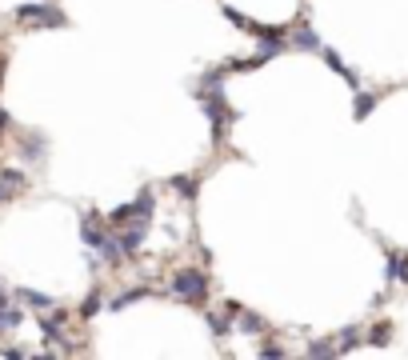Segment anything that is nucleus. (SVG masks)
Listing matches in <instances>:
<instances>
[{
  "instance_id": "obj_8",
  "label": "nucleus",
  "mask_w": 408,
  "mask_h": 360,
  "mask_svg": "<svg viewBox=\"0 0 408 360\" xmlns=\"http://www.w3.org/2000/svg\"><path fill=\"white\" fill-rule=\"evenodd\" d=\"M384 280H400L408 284V252H389V268H384Z\"/></svg>"
},
{
  "instance_id": "obj_18",
  "label": "nucleus",
  "mask_w": 408,
  "mask_h": 360,
  "mask_svg": "<svg viewBox=\"0 0 408 360\" xmlns=\"http://www.w3.org/2000/svg\"><path fill=\"white\" fill-rule=\"evenodd\" d=\"M309 357H336V344H332V341H312L309 344Z\"/></svg>"
},
{
  "instance_id": "obj_13",
  "label": "nucleus",
  "mask_w": 408,
  "mask_h": 360,
  "mask_svg": "<svg viewBox=\"0 0 408 360\" xmlns=\"http://www.w3.org/2000/svg\"><path fill=\"white\" fill-rule=\"evenodd\" d=\"M236 320H240V332H264V320L256 316V312H248L245 304L236 309Z\"/></svg>"
},
{
  "instance_id": "obj_22",
  "label": "nucleus",
  "mask_w": 408,
  "mask_h": 360,
  "mask_svg": "<svg viewBox=\"0 0 408 360\" xmlns=\"http://www.w3.org/2000/svg\"><path fill=\"white\" fill-rule=\"evenodd\" d=\"M17 197V188H13V184H8V180L0 177V204H8V200Z\"/></svg>"
},
{
  "instance_id": "obj_2",
  "label": "nucleus",
  "mask_w": 408,
  "mask_h": 360,
  "mask_svg": "<svg viewBox=\"0 0 408 360\" xmlns=\"http://www.w3.org/2000/svg\"><path fill=\"white\" fill-rule=\"evenodd\" d=\"M13 17H17L20 24H40V28H60V24H65V13L52 8V4H20Z\"/></svg>"
},
{
  "instance_id": "obj_5",
  "label": "nucleus",
  "mask_w": 408,
  "mask_h": 360,
  "mask_svg": "<svg viewBox=\"0 0 408 360\" xmlns=\"http://www.w3.org/2000/svg\"><path fill=\"white\" fill-rule=\"evenodd\" d=\"M17 300H20V304H24L28 312H36V316H40V312H49L52 304H56L49 293H36V288H17Z\"/></svg>"
},
{
  "instance_id": "obj_19",
  "label": "nucleus",
  "mask_w": 408,
  "mask_h": 360,
  "mask_svg": "<svg viewBox=\"0 0 408 360\" xmlns=\"http://www.w3.org/2000/svg\"><path fill=\"white\" fill-rule=\"evenodd\" d=\"M220 13H225V20H229V24H236V28H245V33H248V28H252V20H248V17H240L236 8H229V4H225Z\"/></svg>"
},
{
  "instance_id": "obj_12",
  "label": "nucleus",
  "mask_w": 408,
  "mask_h": 360,
  "mask_svg": "<svg viewBox=\"0 0 408 360\" xmlns=\"http://www.w3.org/2000/svg\"><path fill=\"white\" fill-rule=\"evenodd\" d=\"M129 220H140V216H136V200H132V204H120V208H113V213H108V224H113V229L129 224Z\"/></svg>"
},
{
  "instance_id": "obj_4",
  "label": "nucleus",
  "mask_w": 408,
  "mask_h": 360,
  "mask_svg": "<svg viewBox=\"0 0 408 360\" xmlns=\"http://www.w3.org/2000/svg\"><path fill=\"white\" fill-rule=\"evenodd\" d=\"M65 320H68V312L56 309V304L49 312H40V332H44L49 344H60V352H65Z\"/></svg>"
},
{
  "instance_id": "obj_6",
  "label": "nucleus",
  "mask_w": 408,
  "mask_h": 360,
  "mask_svg": "<svg viewBox=\"0 0 408 360\" xmlns=\"http://www.w3.org/2000/svg\"><path fill=\"white\" fill-rule=\"evenodd\" d=\"M92 220H97V216H88V213L81 216V240H84V248H92V252H100V245H104L108 236H104V232H100L97 224H92Z\"/></svg>"
},
{
  "instance_id": "obj_14",
  "label": "nucleus",
  "mask_w": 408,
  "mask_h": 360,
  "mask_svg": "<svg viewBox=\"0 0 408 360\" xmlns=\"http://www.w3.org/2000/svg\"><path fill=\"white\" fill-rule=\"evenodd\" d=\"M100 309H104V296H100V288H92V293L84 296V304H81V316H84V320H92V316H97Z\"/></svg>"
},
{
  "instance_id": "obj_9",
  "label": "nucleus",
  "mask_w": 408,
  "mask_h": 360,
  "mask_svg": "<svg viewBox=\"0 0 408 360\" xmlns=\"http://www.w3.org/2000/svg\"><path fill=\"white\" fill-rule=\"evenodd\" d=\"M148 296H152V288H124V293H116L104 309L120 312V309H129V304H136V300H148Z\"/></svg>"
},
{
  "instance_id": "obj_7",
  "label": "nucleus",
  "mask_w": 408,
  "mask_h": 360,
  "mask_svg": "<svg viewBox=\"0 0 408 360\" xmlns=\"http://www.w3.org/2000/svg\"><path fill=\"white\" fill-rule=\"evenodd\" d=\"M288 49H304V52H320V36L312 33L309 24H300L293 36H288Z\"/></svg>"
},
{
  "instance_id": "obj_1",
  "label": "nucleus",
  "mask_w": 408,
  "mask_h": 360,
  "mask_svg": "<svg viewBox=\"0 0 408 360\" xmlns=\"http://www.w3.org/2000/svg\"><path fill=\"white\" fill-rule=\"evenodd\" d=\"M168 293L177 296V300H184V304H204V296H209V272H200V268H177Z\"/></svg>"
},
{
  "instance_id": "obj_21",
  "label": "nucleus",
  "mask_w": 408,
  "mask_h": 360,
  "mask_svg": "<svg viewBox=\"0 0 408 360\" xmlns=\"http://www.w3.org/2000/svg\"><path fill=\"white\" fill-rule=\"evenodd\" d=\"M0 357H13V360H24V357H28V348H20V344H4V348H0Z\"/></svg>"
},
{
  "instance_id": "obj_20",
  "label": "nucleus",
  "mask_w": 408,
  "mask_h": 360,
  "mask_svg": "<svg viewBox=\"0 0 408 360\" xmlns=\"http://www.w3.org/2000/svg\"><path fill=\"white\" fill-rule=\"evenodd\" d=\"M389 332H392V325H376L368 332V344H389Z\"/></svg>"
},
{
  "instance_id": "obj_23",
  "label": "nucleus",
  "mask_w": 408,
  "mask_h": 360,
  "mask_svg": "<svg viewBox=\"0 0 408 360\" xmlns=\"http://www.w3.org/2000/svg\"><path fill=\"white\" fill-rule=\"evenodd\" d=\"M261 357H284V348L280 344H261Z\"/></svg>"
},
{
  "instance_id": "obj_3",
  "label": "nucleus",
  "mask_w": 408,
  "mask_h": 360,
  "mask_svg": "<svg viewBox=\"0 0 408 360\" xmlns=\"http://www.w3.org/2000/svg\"><path fill=\"white\" fill-rule=\"evenodd\" d=\"M116 245L124 256H136L140 248H145V236H148V220H129V224H120V232H113Z\"/></svg>"
},
{
  "instance_id": "obj_17",
  "label": "nucleus",
  "mask_w": 408,
  "mask_h": 360,
  "mask_svg": "<svg viewBox=\"0 0 408 360\" xmlns=\"http://www.w3.org/2000/svg\"><path fill=\"white\" fill-rule=\"evenodd\" d=\"M373 108H376V97H373V92H357V120H364Z\"/></svg>"
},
{
  "instance_id": "obj_11",
  "label": "nucleus",
  "mask_w": 408,
  "mask_h": 360,
  "mask_svg": "<svg viewBox=\"0 0 408 360\" xmlns=\"http://www.w3.org/2000/svg\"><path fill=\"white\" fill-rule=\"evenodd\" d=\"M204 320H209V328H213V336H216V341H225V336L232 332L229 312H225V316H220V312H204Z\"/></svg>"
},
{
  "instance_id": "obj_15",
  "label": "nucleus",
  "mask_w": 408,
  "mask_h": 360,
  "mask_svg": "<svg viewBox=\"0 0 408 360\" xmlns=\"http://www.w3.org/2000/svg\"><path fill=\"white\" fill-rule=\"evenodd\" d=\"M357 344H360V328H357V325H352V328H344V332H341V341H336V357H341V352H352Z\"/></svg>"
},
{
  "instance_id": "obj_10",
  "label": "nucleus",
  "mask_w": 408,
  "mask_h": 360,
  "mask_svg": "<svg viewBox=\"0 0 408 360\" xmlns=\"http://www.w3.org/2000/svg\"><path fill=\"white\" fill-rule=\"evenodd\" d=\"M320 56H325V60H328V68H336V72H341V76H344V81H348V84H352V88H360L357 72H352V68L344 65V60H341V56H336V52H332V49H325V44H320Z\"/></svg>"
},
{
  "instance_id": "obj_16",
  "label": "nucleus",
  "mask_w": 408,
  "mask_h": 360,
  "mask_svg": "<svg viewBox=\"0 0 408 360\" xmlns=\"http://www.w3.org/2000/svg\"><path fill=\"white\" fill-rule=\"evenodd\" d=\"M172 188H177L180 197H196V188H200V177H172Z\"/></svg>"
}]
</instances>
